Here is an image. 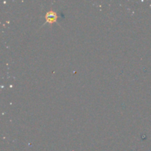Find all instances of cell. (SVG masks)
Here are the masks:
<instances>
[{
    "mask_svg": "<svg viewBox=\"0 0 151 151\" xmlns=\"http://www.w3.org/2000/svg\"><path fill=\"white\" fill-rule=\"evenodd\" d=\"M46 22L49 24H52L54 22H55L57 21L58 16L57 13L54 11H49L47 12V14H46Z\"/></svg>",
    "mask_w": 151,
    "mask_h": 151,
    "instance_id": "cell-1",
    "label": "cell"
}]
</instances>
